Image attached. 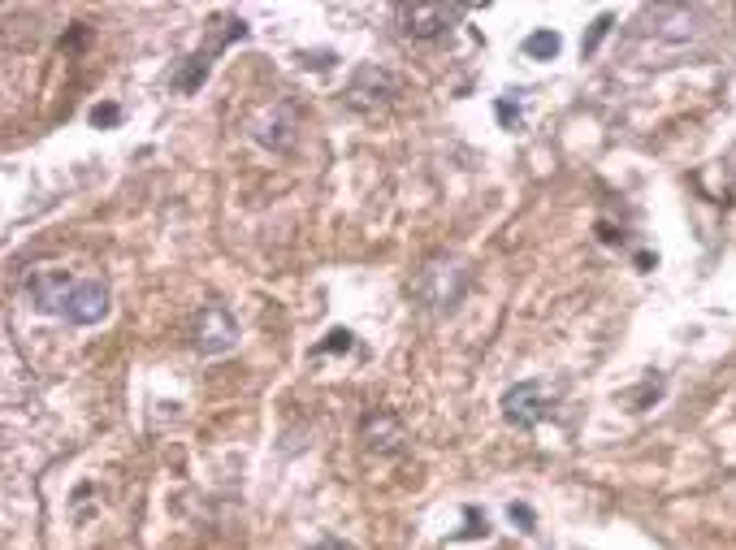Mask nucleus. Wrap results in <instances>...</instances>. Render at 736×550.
I'll use <instances>...</instances> for the list:
<instances>
[{"mask_svg":"<svg viewBox=\"0 0 736 550\" xmlns=\"http://www.w3.org/2000/svg\"><path fill=\"white\" fill-rule=\"evenodd\" d=\"M74 325H96V321H104L109 317V286H104L100 278H87V282H78L74 286V295H70V312H65Z\"/></svg>","mask_w":736,"mask_h":550,"instance_id":"nucleus-9","label":"nucleus"},{"mask_svg":"<svg viewBox=\"0 0 736 550\" xmlns=\"http://www.w3.org/2000/svg\"><path fill=\"white\" fill-rule=\"evenodd\" d=\"M394 96H399V78L381 65H360L347 83V104L356 113H377V109H390Z\"/></svg>","mask_w":736,"mask_h":550,"instance_id":"nucleus-4","label":"nucleus"},{"mask_svg":"<svg viewBox=\"0 0 736 550\" xmlns=\"http://www.w3.org/2000/svg\"><path fill=\"white\" fill-rule=\"evenodd\" d=\"M611 26H615V18H611V13H602V18L594 22V31H589V39L581 44V52H585V57H589V52H594V48L602 44V39H607V31H611Z\"/></svg>","mask_w":736,"mask_h":550,"instance_id":"nucleus-14","label":"nucleus"},{"mask_svg":"<svg viewBox=\"0 0 736 550\" xmlns=\"http://www.w3.org/2000/svg\"><path fill=\"white\" fill-rule=\"evenodd\" d=\"M122 122V109H117V104H96V109H91V126H117Z\"/></svg>","mask_w":736,"mask_h":550,"instance_id":"nucleus-15","label":"nucleus"},{"mask_svg":"<svg viewBox=\"0 0 736 550\" xmlns=\"http://www.w3.org/2000/svg\"><path fill=\"white\" fill-rule=\"evenodd\" d=\"M468 13V5H403L399 22L412 39H442Z\"/></svg>","mask_w":736,"mask_h":550,"instance_id":"nucleus-6","label":"nucleus"},{"mask_svg":"<svg viewBox=\"0 0 736 550\" xmlns=\"http://www.w3.org/2000/svg\"><path fill=\"white\" fill-rule=\"evenodd\" d=\"M464 291H468V269L459 265V260H429V265L416 273V282H412V295L429 312H451V308H459Z\"/></svg>","mask_w":736,"mask_h":550,"instance_id":"nucleus-2","label":"nucleus"},{"mask_svg":"<svg viewBox=\"0 0 736 550\" xmlns=\"http://www.w3.org/2000/svg\"><path fill=\"white\" fill-rule=\"evenodd\" d=\"M208 65H213V57H208V52H200V57H187V65H182L178 70V78H174V87L178 91H200V83L208 78Z\"/></svg>","mask_w":736,"mask_h":550,"instance_id":"nucleus-11","label":"nucleus"},{"mask_svg":"<svg viewBox=\"0 0 736 550\" xmlns=\"http://www.w3.org/2000/svg\"><path fill=\"white\" fill-rule=\"evenodd\" d=\"M308 550H356V546H351V542H338V538H325V542L308 546Z\"/></svg>","mask_w":736,"mask_h":550,"instance_id":"nucleus-17","label":"nucleus"},{"mask_svg":"<svg viewBox=\"0 0 736 550\" xmlns=\"http://www.w3.org/2000/svg\"><path fill=\"white\" fill-rule=\"evenodd\" d=\"M550 412V395H546V382H516L503 395V421L516 425V429H533L542 425Z\"/></svg>","mask_w":736,"mask_h":550,"instance_id":"nucleus-5","label":"nucleus"},{"mask_svg":"<svg viewBox=\"0 0 736 550\" xmlns=\"http://www.w3.org/2000/svg\"><path fill=\"white\" fill-rule=\"evenodd\" d=\"M252 139L260 143V148L269 152H291L299 143V117L291 104H273V109H265L252 122Z\"/></svg>","mask_w":736,"mask_h":550,"instance_id":"nucleus-7","label":"nucleus"},{"mask_svg":"<svg viewBox=\"0 0 736 550\" xmlns=\"http://www.w3.org/2000/svg\"><path fill=\"white\" fill-rule=\"evenodd\" d=\"M507 512H511V525H520L524 533H533V529H537V520H533V507H524V503H511Z\"/></svg>","mask_w":736,"mask_h":550,"instance_id":"nucleus-16","label":"nucleus"},{"mask_svg":"<svg viewBox=\"0 0 736 550\" xmlns=\"http://www.w3.org/2000/svg\"><path fill=\"white\" fill-rule=\"evenodd\" d=\"M234 343H239V321H234L221 304H208V308L195 312V321H191V347L200 351V356H226Z\"/></svg>","mask_w":736,"mask_h":550,"instance_id":"nucleus-3","label":"nucleus"},{"mask_svg":"<svg viewBox=\"0 0 736 550\" xmlns=\"http://www.w3.org/2000/svg\"><path fill=\"white\" fill-rule=\"evenodd\" d=\"M559 48H563V39L555 31H533L524 39V57H533V61H555Z\"/></svg>","mask_w":736,"mask_h":550,"instance_id":"nucleus-12","label":"nucleus"},{"mask_svg":"<svg viewBox=\"0 0 736 550\" xmlns=\"http://www.w3.org/2000/svg\"><path fill=\"white\" fill-rule=\"evenodd\" d=\"M702 9H685V5H663V9H646L637 22V44L646 48V57H654V65H663L667 57L685 52L693 39L702 35Z\"/></svg>","mask_w":736,"mask_h":550,"instance_id":"nucleus-1","label":"nucleus"},{"mask_svg":"<svg viewBox=\"0 0 736 550\" xmlns=\"http://www.w3.org/2000/svg\"><path fill=\"white\" fill-rule=\"evenodd\" d=\"M364 442H368V451L394 455V451L403 447V425L394 421L390 412H368L364 416Z\"/></svg>","mask_w":736,"mask_h":550,"instance_id":"nucleus-10","label":"nucleus"},{"mask_svg":"<svg viewBox=\"0 0 736 550\" xmlns=\"http://www.w3.org/2000/svg\"><path fill=\"white\" fill-rule=\"evenodd\" d=\"M70 295H74V282L65 269H35L26 278V299L39 308V312H70Z\"/></svg>","mask_w":736,"mask_h":550,"instance_id":"nucleus-8","label":"nucleus"},{"mask_svg":"<svg viewBox=\"0 0 736 550\" xmlns=\"http://www.w3.org/2000/svg\"><path fill=\"white\" fill-rule=\"evenodd\" d=\"M351 347H356V338H351L347 330H330V334H325V343H317L312 351H317V356H325V351H351Z\"/></svg>","mask_w":736,"mask_h":550,"instance_id":"nucleus-13","label":"nucleus"}]
</instances>
